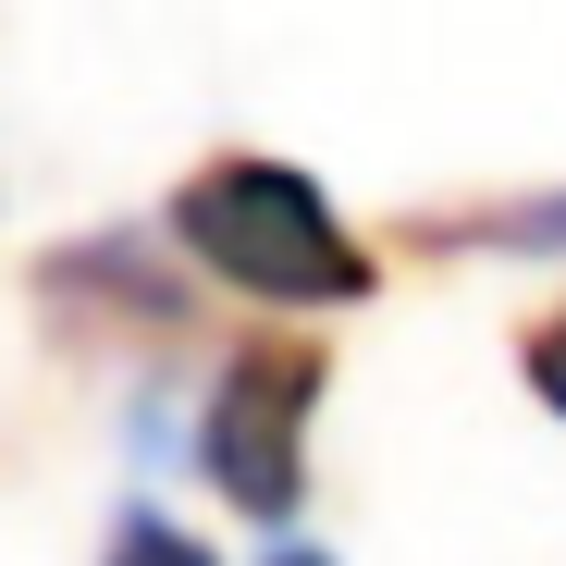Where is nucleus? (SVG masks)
<instances>
[{
  "instance_id": "39448f33",
  "label": "nucleus",
  "mask_w": 566,
  "mask_h": 566,
  "mask_svg": "<svg viewBox=\"0 0 566 566\" xmlns=\"http://www.w3.org/2000/svg\"><path fill=\"white\" fill-rule=\"evenodd\" d=\"M517 382L542 395V419H566V296H554V308L517 333Z\"/></svg>"
},
{
  "instance_id": "f257e3e1",
  "label": "nucleus",
  "mask_w": 566,
  "mask_h": 566,
  "mask_svg": "<svg viewBox=\"0 0 566 566\" xmlns=\"http://www.w3.org/2000/svg\"><path fill=\"white\" fill-rule=\"evenodd\" d=\"M160 234L185 247V271H210L222 296L271 308V321H321V308H369V234L333 210V185L308 160H271V148H222L198 160L160 198Z\"/></svg>"
},
{
  "instance_id": "20e7f679",
  "label": "nucleus",
  "mask_w": 566,
  "mask_h": 566,
  "mask_svg": "<svg viewBox=\"0 0 566 566\" xmlns=\"http://www.w3.org/2000/svg\"><path fill=\"white\" fill-rule=\"evenodd\" d=\"M99 566H222V554H210L198 530H172L160 505H124V517H112V554H99Z\"/></svg>"
},
{
  "instance_id": "7ed1b4c3",
  "label": "nucleus",
  "mask_w": 566,
  "mask_h": 566,
  "mask_svg": "<svg viewBox=\"0 0 566 566\" xmlns=\"http://www.w3.org/2000/svg\"><path fill=\"white\" fill-rule=\"evenodd\" d=\"M38 321L86 357H160V345H185L198 296L148 234H74L38 259Z\"/></svg>"
},
{
  "instance_id": "423d86ee",
  "label": "nucleus",
  "mask_w": 566,
  "mask_h": 566,
  "mask_svg": "<svg viewBox=\"0 0 566 566\" xmlns=\"http://www.w3.org/2000/svg\"><path fill=\"white\" fill-rule=\"evenodd\" d=\"M271 566H333V554L321 542H271Z\"/></svg>"
},
{
  "instance_id": "f03ea898",
  "label": "nucleus",
  "mask_w": 566,
  "mask_h": 566,
  "mask_svg": "<svg viewBox=\"0 0 566 566\" xmlns=\"http://www.w3.org/2000/svg\"><path fill=\"white\" fill-rule=\"evenodd\" d=\"M321 395H333V357H321L308 333H247V345H222V357H210V395H198V431H185V443H198V481H210L234 517H259V530H296Z\"/></svg>"
}]
</instances>
